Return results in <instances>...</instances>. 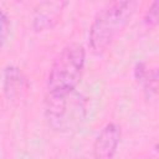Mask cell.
Segmentation results:
<instances>
[{
  "instance_id": "cell-1",
  "label": "cell",
  "mask_w": 159,
  "mask_h": 159,
  "mask_svg": "<svg viewBox=\"0 0 159 159\" xmlns=\"http://www.w3.org/2000/svg\"><path fill=\"white\" fill-rule=\"evenodd\" d=\"M86 50L78 42L66 45L55 57L47 76V97H66L75 92L84 68Z\"/></svg>"
},
{
  "instance_id": "cell-2",
  "label": "cell",
  "mask_w": 159,
  "mask_h": 159,
  "mask_svg": "<svg viewBox=\"0 0 159 159\" xmlns=\"http://www.w3.org/2000/svg\"><path fill=\"white\" fill-rule=\"evenodd\" d=\"M138 6L137 1H112L103 6L94 16L89 32L88 43L93 52L102 53L116 36L127 26Z\"/></svg>"
},
{
  "instance_id": "cell-3",
  "label": "cell",
  "mask_w": 159,
  "mask_h": 159,
  "mask_svg": "<svg viewBox=\"0 0 159 159\" xmlns=\"http://www.w3.org/2000/svg\"><path fill=\"white\" fill-rule=\"evenodd\" d=\"M72 96L73 93L66 97H46V114L53 128L67 129L73 122L80 119L83 107Z\"/></svg>"
},
{
  "instance_id": "cell-4",
  "label": "cell",
  "mask_w": 159,
  "mask_h": 159,
  "mask_svg": "<svg viewBox=\"0 0 159 159\" xmlns=\"http://www.w3.org/2000/svg\"><path fill=\"white\" fill-rule=\"evenodd\" d=\"M120 128L116 123H107L98 133L94 144L93 154L96 159H112L120 142Z\"/></svg>"
},
{
  "instance_id": "cell-5",
  "label": "cell",
  "mask_w": 159,
  "mask_h": 159,
  "mask_svg": "<svg viewBox=\"0 0 159 159\" xmlns=\"http://www.w3.org/2000/svg\"><path fill=\"white\" fill-rule=\"evenodd\" d=\"M66 1H43L37 5L35 9V16H34V26L37 30H42L46 27H51L57 19L60 17L61 10H63V6L66 5Z\"/></svg>"
},
{
  "instance_id": "cell-6",
  "label": "cell",
  "mask_w": 159,
  "mask_h": 159,
  "mask_svg": "<svg viewBox=\"0 0 159 159\" xmlns=\"http://www.w3.org/2000/svg\"><path fill=\"white\" fill-rule=\"evenodd\" d=\"M26 88V77L16 66H7L4 71V91L9 98L19 97Z\"/></svg>"
},
{
  "instance_id": "cell-7",
  "label": "cell",
  "mask_w": 159,
  "mask_h": 159,
  "mask_svg": "<svg viewBox=\"0 0 159 159\" xmlns=\"http://www.w3.org/2000/svg\"><path fill=\"white\" fill-rule=\"evenodd\" d=\"M135 78L140 82L147 89L157 91V70H148L145 63H138L135 67Z\"/></svg>"
},
{
  "instance_id": "cell-8",
  "label": "cell",
  "mask_w": 159,
  "mask_h": 159,
  "mask_svg": "<svg viewBox=\"0 0 159 159\" xmlns=\"http://www.w3.org/2000/svg\"><path fill=\"white\" fill-rule=\"evenodd\" d=\"M10 32V21L9 17L6 15V12L2 10V7L0 6V48H2V46L5 45L7 36Z\"/></svg>"
},
{
  "instance_id": "cell-9",
  "label": "cell",
  "mask_w": 159,
  "mask_h": 159,
  "mask_svg": "<svg viewBox=\"0 0 159 159\" xmlns=\"http://www.w3.org/2000/svg\"><path fill=\"white\" fill-rule=\"evenodd\" d=\"M158 7H159V2L154 1L152 6L148 9L145 14V22L148 25H155L158 22Z\"/></svg>"
}]
</instances>
